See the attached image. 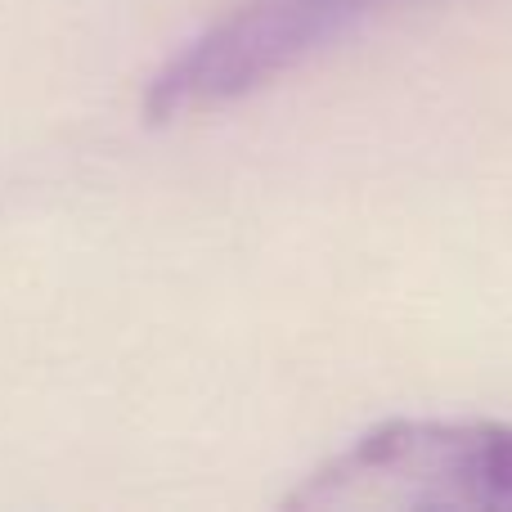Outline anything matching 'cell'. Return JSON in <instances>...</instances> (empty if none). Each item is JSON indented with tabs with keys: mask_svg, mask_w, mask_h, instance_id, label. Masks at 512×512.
I'll use <instances>...</instances> for the list:
<instances>
[{
	"mask_svg": "<svg viewBox=\"0 0 512 512\" xmlns=\"http://www.w3.org/2000/svg\"><path fill=\"white\" fill-rule=\"evenodd\" d=\"M400 0H248L149 81V122L225 108L288 77Z\"/></svg>",
	"mask_w": 512,
	"mask_h": 512,
	"instance_id": "2",
	"label": "cell"
},
{
	"mask_svg": "<svg viewBox=\"0 0 512 512\" xmlns=\"http://www.w3.org/2000/svg\"><path fill=\"white\" fill-rule=\"evenodd\" d=\"M301 512H512V423L391 418L315 468Z\"/></svg>",
	"mask_w": 512,
	"mask_h": 512,
	"instance_id": "1",
	"label": "cell"
}]
</instances>
